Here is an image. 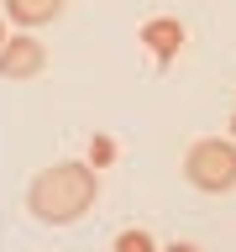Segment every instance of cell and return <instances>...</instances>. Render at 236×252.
Wrapping results in <instances>:
<instances>
[{"instance_id": "1", "label": "cell", "mask_w": 236, "mask_h": 252, "mask_svg": "<svg viewBox=\"0 0 236 252\" xmlns=\"http://www.w3.org/2000/svg\"><path fill=\"white\" fill-rule=\"evenodd\" d=\"M100 200V168L94 163H53L31 173L27 184V210L37 226H74L84 220Z\"/></svg>"}, {"instance_id": "2", "label": "cell", "mask_w": 236, "mask_h": 252, "mask_svg": "<svg viewBox=\"0 0 236 252\" xmlns=\"http://www.w3.org/2000/svg\"><path fill=\"white\" fill-rule=\"evenodd\" d=\"M184 184L200 194H231L236 189V137H200L184 153Z\"/></svg>"}, {"instance_id": "3", "label": "cell", "mask_w": 236, "mask_h": 252, "mask_svg": "<svg viewBox=\"0 0 236 252\" xmlns=\"http://www.w3.org/2000/svg\"><path fill=\"white\" fill-rule=\"evenodd\" d=\"M137 42L147 47V58H152L157 68H168V63L178 58V53H184V42H189V27L178 21V16H152V21H142Z\"/></svg>"}, {"instance_id": "4", "label": "cell", "mask_w": 236, "mask_h": 252, "mask_svg": "<svg viewBox=\"0 0 236 252\" xmlns=\"http://www.w3.org/2000/svg\"><path fill=\"white\" fill-rule=\"evenodd\" d=\"M47 74V47L37 37H11V42L0 47V79H11V84H27V79Z\"/></svg>"}, {"instance_id": "5", "label": "cell", "mask_w": 236, "mask_h": 252, "mask_svg": "<svg viewBox=\"0 0 236 252\" xmlns=\"http://www.w3.org/2000/svg\"><path fill=\"white\" fill-rule=\"evenodd\" d=\"M0 5L11 11V21H16L21 32H31V27H47V21H58L68 0H0Z\"/></svg>"}, {"instance_id": "6", "label": "cell", "mask_w": 236, "mask_h": 252, "mask_svg": "<svg viewBox=\"0 0 236 252\" xmlns=\"http://www.w3.org/2000/svg\"><path fill=\"white\" fill-rule=\"evenodd\" d=\"M110 252H157L152 231H142V226H126V231L110 236Z\"/></svg>"}, {"instance_id": "7", "label": "cell", "mask_w": 236, "mask_h": 252, "mask_svg": "<svg viewBox=\"0 0 236 252\" xmlns=\"http://www.w3.org/2000/svg\"><path fill=\"white\" fill-rule=\"evenodd\" d=\"M116 158H121L116 137H105V131H100V137H89V163H94V168H110Z\"/></svg>"}, {"instance_id": "8", "label": "cell", "mask_w": 236, "mask_h": 252, "mask_svg": "<svg viewBox=\"0 0 236 252\" xmlns=\"http://www.w3.org/2000/svg\"><path fill=\"white\" fill-rule=\"evenodd\" d=\"M157 252H205V247H194V242H173V247H157Z\"/></svg>"}, {"instance_id": "9", "label": "cell", "mask_w": 236, "mask_h": 252, "mask_svg": "<svg viewBox=\"0 0 236 252\" xmlns=\"http://www.w3.org/2000/svg\"><path fill=\"white\" fill-rule=\"evenodd\" d=\"M5 42H11V37H5V16H0V47H5Z\"/></svg>"}, {"instance_id": "10", "label": "cell", "mask_w": 236, "mask_h": 252, "mask_svg": "<svg viewBox=\"0 0 236 252\" xmlns=\"http://www.w3.org/2000/svg\"><path fill=\"white\" fill-rule=\"evenodd\" d=\"M231 137H236V116H231Z\"/></svg>"}]
</instances>
